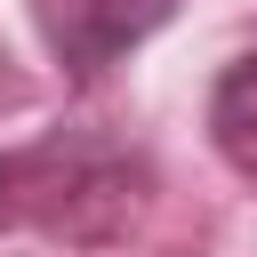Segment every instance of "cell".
Returning <instances> with one entry per match:
<instances>
[{"label": "cell", "mask_w": 257, "mask_h": 257, "mask_svg": "<svg viewBox=\"0 0 257 257\" xmlns=\"http://www.w3.org/2000/svg\"><path fill=\"white\" fill-rule=\"evenodd\" d=\"M8 185H16V161H0V209H8Z\"/></svg>", "instance_id": "3"}, {"label": "cell", "mask_w": 257, "mask_h": 257, "mask_svg": "<svg viewBox=\"0 0 257 257\" xmlns=\"http://www.w3.org/2000/svg\"><path fill=\"white\" fill-rule=\"evenodd\" d=\"M169 16H177V0H48V48L64 56V72L96 80Z\"/></svg>", "instance_id": "1"}, {"label": "cell", "mask_w": 257, "mask_h": 257, "mask_svg": "<svg viewBox=\"0 0 257 257\" xmlns=\"http://www.w3.org/2000/svg\"><path fill=\"white\" fill-rule=\"evenodd\" d=\"M209 137H217V153H225L241 177H257V56H241V64L217 80V96H209Z\"/></svg>", "instance_id": "2"}]
</instances>
